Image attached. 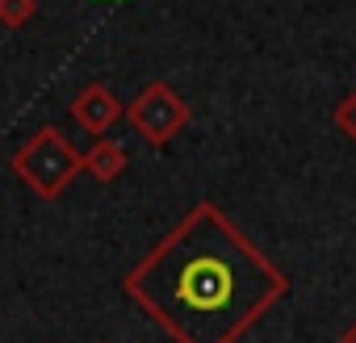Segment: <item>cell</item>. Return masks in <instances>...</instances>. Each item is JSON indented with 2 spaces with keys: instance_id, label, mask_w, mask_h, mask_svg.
I'll return each mask as SVG.
<instances>
[{
  "instance_id": "obj_1",
  "label": "cell",
  "mask_w": 356,
  "mask_h": 343,
  "mask_svg": "<svg viewBox=\"0 0 356 343\" xmlns=\"http://www.w3.org/2000/svg\"><path fill=\"white\" fill-rule=\"evenodd\" d=\"M122 293L172 343H239L289 276L214 201H197L126 276Z\"/></svg>"
},
{
  "instance_id": "obj_2",
  "label": "cell",
  "mask_w": 356,
  "mask_h": 343,
  "mask_svg": "<svg viewBox=\"0 0 356 343\" xmlns=\"http://www.w3.org/2000/svg\"><path fill=\"white\" fill-rule=\"evenodd\" d=\"M84 172V151L55 126H38L30 142L17 147L13 155V176L38 197V201H55L72 189V181Z\"/></svg>"
},
{
  "instance_id": "obj_3",
  "label": "cell",
  "mask_w": 356,
  "mask_h": 343,
  "mask_svg": "<svg viewBox=\"0 0 356 343\" xmlns=\"http://www.w3.org/2000/svg\"><path fill=\"white\" fill-rule=\"evenodd\" d=\"M126 122H130L151 147H168L176 134L189 126V105H185V97L176 92L172 84L151 80V84L126 105Z\"/></svg>"
},
{
  "instance_id": "obj_4",
  "label": "cell",
  "mask_w": 356,
  "mask_h": 343,
  "mask_svg": "<svg viewBox=\"0 0 356 343\" xmlns=\"http://www.w3.org/2000/svg\"><path fill=\"white\" fill-rule=\"evenodd\" d=\"M67 113H72V122H76L84 134L101 138V134H109V130L126 117V105L113 97V88H105V84H84V88L76 92V101L67 105Z\"/></svg>"
},
{
  "instance_id": "obj_5",
  "label": "cell",
  "mask_w": 356,
  "mask_h": 343,
  "mask_svg": "<svg viewBox=\"0 0 356 343\" xmlns=\"http://www.w3.org/2000/svg\"><path fill=\"white\" fill-rule=\"evenodd\" d=\"M126 163H130V155H126V147L122 142H113V138H92V147L84 151V172L92 181H101V185H113L122 172H126Z\"/></svg>"
},
{
  "instance_id": "obj_6",
  "label": "cell",
  "mask_w": 356,
  "mask_h": 343,
  "mask_svg": "<svg viewBox=\"0 0 356 343\" xmlns=\"http://www.w3.org/2000/svg\"><path fill=\"white\" fill-rule=\"evenodd\" d=\"M38 17V0H0V26L22 30Z\"/></svg>"
},
{
  "instance_id": "obj_7",
  "label": "cell",
  "mask_w": 356,
  "mask_h": 343,
  "mask_svg": "<svg viewBox=\"0 0 356 343\" xmlns=\"http://www.w3.org/2000/svg\"><path fill=\"white\" fill-rule=\"evenodd\" d=\"M335 126H339V134L356 138V88L339 97V105H335Z\"/></svg>"
},
{
  "instance_id": "obj_8",
  "label": "cell",
  "mask_w": 356,
  "mask_h": 343,
  "mask_svg": "<svg viewBox=\"0 0 356 343\" xmlns=\"http://www.w3.org/2000/svg\"><path fill=\"white\" fill-rule=\"evenodd\" d=\"M339 343H356V322H352V326H348V331L339 335Z\"/></svg>"
}]
</instances>
